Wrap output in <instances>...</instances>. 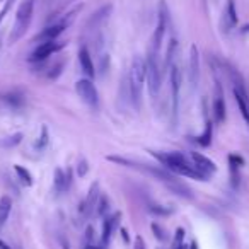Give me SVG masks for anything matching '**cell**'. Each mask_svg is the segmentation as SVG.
<instances>
[{
	"mask_svg": "<svg viewBox=\"0 0 249 249\" xmlns=\"http://www.w3.org/2000/svg\"><path fill=\"white\" fill-rule=\"evenodd\" d=\"M87 169H89V167H87V162H86V160H80V162H79V167H77V173H79V176H86V174H87Z\"/></svg>",
	"mask_w": 249,
	"mask_h": 249,
	"instance_id": "30",
	"label": "cell"
},
{
	"mask_svg": "<svg viewBox=\"0 0 249 249\" xmlns=\"http://www.w3.org/2000/svg\"><path fill=\"white\" fill-rule=\"evenodd\" d=\"M97 200H99V184L94 183L92 186H90L89 193H87V198L82 201V205H79V212L84 217H90V213H92L94 208H96Z\"/></svg>",
	"mask_w": 249,
	"mask_h": 249,
	"instance_id": "11",
	"label": "cell"
},
{
	"mask_svg": "<svg viewBox=\"0 0 249 249\" xmlns=\"http://www.w3.org/2000/svg\"><path fill=\"white\" fill-rule=\"evenodd\" d=\"M147 210L150 212V213H154V215H171V210L169 208H164V207H160V205H149V207H147Z\"/></svg>",
	"mask_w": 249,
	"mask_h": 249,
	"instance_id": "26",
	"label": "cell"
},
{
	"mask_svg": "<svg viewBox=\"0 0 249 249\" xmlns=\"http://www.w3.org/2000/svg\"><path fill=\"white\" fill-rule=\"evenodd\" d=\"M111 12V5H104V7H101L99 11L96 12V14H92V18H90L89 21V28H96V26H99L101 22H104L107 19V16H109Z\"/></svg>",
	"mask_w": 249,
	"mask_h": 249,
	"instance_id": "21",
	"label": "cell"
},
{
	"mask_svg": "<svg viewBox=\"0 0 249 249\" xmlns=\"http://www.w3.org/2000/svg\"><path fill=\"white\" fill-rule=\"evenodd\" d=\"M63 46H65V45H63V43H60V41H56V39H55V41L41 43V45H39L38 48L31 53V56H29V62H31V63L45 62L48 56H52L53 53L60 52Z\"/></svg>",
	"mask_w": 249,
	"mask_h": 249,
	"instance_id": "8",
	"label": "cell"
},
{
	"mask_svg": "<svg viewBox=\"0 0 249 249\" xmlns=\"http://www.w3.org/2000/svg\"><path fill=\"white\" fill-rule=\"evenodd\" d=\"M235 24H237V11H235L234 0H229L227 7L224 11V29L225 31H231Z\"/></svg>",
	"mask_w": 249,
	"mask_h": 249,
	"instance_id": "17",
	"label": "cell"
},
{
	"mask_svg": "<svg viewBox=\"0 0 249 249\" xmlns=\"http://www.w3.org/2000/svg\"><path fill=\"white\" fill-rule=\"evenodd\" d=\"M79 63H80L82 72L86 73L87 77L94 79L96 70H94V63H92V58H90V55H89V50H87L86 46H82V48L79 50Z\"/></svg>",
	"mask_w": 249,
	"mask_h": 249,
	"instance_id": "13",
	"label": "cell"
},
{
	"mask_svg": "<svg viewBox=\"0 0 249 249\" xmlns=\"http://www.w3.org/2000/svg\"><path fill=\"white\" fill-rule=\"evenodd\" d=\"M173 249H186V246H183V244H181V246H174Z\"/></svg>",
	"mask_w": 249,
	"mask_h": 249,
	"instance_id": "39",
	"label": "cell"
},
{
	"mask_svg": "<svg viewBox=\"0 0 249 249\" xmlns=\"http://www.w3.org/2000/svg\"><path fill=\"white\" fill-rule=\"evenodd\" d=\"M152 232L156 234V237L159 239V241H166L167 239V235H166V231H164L160 225H157V224H152Z\"/></svg>",
	"mask_w": 249,
	"mask_h": 249,
	"instance_id": "27",
	"label": "cell"
},
{
	"mask_svg": "<svg viewBox=\"0 0 249 249\" xmlns=\"http://www.w3.org/2000/svg\"><path fill=\"white\" fill-rule=\"evenodd\" d=\"M241 31H242V33H249V24H246L244 28L241 29Z\"/></svg>",
	"mask_w": 249,
	"mask_h": 249,
	"instance_id": "38",
	"label": "cell"
},
{
	"mask_svg": "<svg viewBox=\"0 0 249 249\" xmlns=\"http://www.w3.org/2000/svg\"><path fill=\"white\" fill-rule=\"evenodd\" d=\"M167 26H169V12H167L166 4L162 2V4H159V21H157L156 31H154L152 36V46H150L152 52L160 53V46H162V39L166 36Z\"/></svg>",
	"mask_w": 249,
	"mask_h": 249,
	"instance_id": "5",
	"label": "cell"
},
{
	"mask_svg": "<svg viewBox=\"0 0 249 249\" xmlns=\"http://www.w3.org/2000/svg\"><path fill=\"white\" fill-rule=\"evenodd\" d=\"M12 2H14V0H9L7 4H5V7L2 9V12H0V22H2V19H4V16L9 12V9H11V4H12Z\"/></svg>",
	"mask_w": 249,
	"mask_h": 249,
	"instance_id": "32",
	"label": "cell"
},
{
	"mask_svg": "<svg viewBox=\"0 0 249 249\" xmlns=\"http://www.w3.org/2000/svg\"><path fill=\"white\" fill-rule=\"evenodd\" d=\"M69 24H65V22H55V24H50L48 28L43 29L39 35H36L35 38V43H48V41H55L56 38H58L60 35L63 33V29L67 28Z\"/></svg>",
	"mask_w": 249,
	"mask_h": 249,
	"instance_id": "10",
	"label": "cell"
},
{
	"mask_svg": "<svg viewBox=\"0 0 249 249\" xmlns=\"http://www.w3.org/2000/svg\"><path fill=\"white\" fill-rule=\"evenodd\" d=\"M92 235H94L92 227H87V231H86V241H87V244H94V242H92Z\"/></svg>",
	"mask_w": 249,
	"mask_h": 249,
	"instance_id": "31",
	"label": "cell"
},
{
	"mask_svg": "<svg viewBox=\"0 0 249 249\" xmlns=\"http://www.w3.org/2000/svg\"><path fill=\"white\" fill-rule=\"evenodd\" d=\"M84 249H106V246H97V244H86V248Z\"/></svg>",
	"mask_w": 249,
	"mask_h": 249,
	"instance_id": "34",
	"label": "cell"
},
{
	"mask_svg": "<svg viewBox=\"0 0 249 249\" xmlns=\"http://www.w3.org/2000/svg\"><path fill=\"white\" fill-rule=\"evenodd\" d=\"M213 118L217 123H224L225 121V101L222 96L220 86H217V96L213 101Z\"/></svg>",
	"mask_w": 249,
	"mask_h": 249,
	"instance_id": "16",
	"label": "cell"
},
{
	"mask_svg": "<svg viewBox=\"0 0 249 249\" xmlns=\"http://www.w3.org/2000/svg\"><path fill=\"white\" fill-rule=\"evenodd\" d=\"M160 164L162 167H166L167 171L171 173H176L179 176H186V178H193V179H198V181H205L207 176L195 167L193 162L186 159L181 152H150Z\"/></svg>",
	"mask_w": 249,
	"mask_h": 249,
	"instance_id": "1",
	"label": "cell"
},
{
	"mask_svg": "<svg viewBox=\"0 0 249 249\" xmlns=\"http://www.w3.org/2000/svg\"><path fill=\"white\" fill-rule=\"evenodd\" d=\"M188 80H190L191 87L198 86V80H200V55H198L196 46H191L190 52V62H188Z\"/></svg>",
	"mask_w": 249,
	"mask_h": 249,
	"instance_id": "9",
	"label": "cell"
},
{
	"mask_svg": "<svg viewBox=\"0 0 249 249\" xmlns=\"http://www.w3.org/2000/svg\"><path fill=\"white\" fill-rule=\"evenodd\" d=\"M69 186H70V173L67 171V174H65L62 169H56L55 171V190L58 191V193H62V191H65Z\"/></svg>",
	"mask_w": 249,
	"mask_h": 249,
	"instance_id": "18",
	"label": "cell"
},
{
	"mask_svg": "<svg viewBox=\"0 0 249 249\" xmlns=\"http://www.w3.org/2000/svg\"><path fill=\"white\" fill-rule=\"evenodd\" d=\"M147 82V60L142 56H135L130 67L128 77H126V90H128V99L137 109H140L142 103V92Z\"/></svg>",
	"mask_w": 249,
	"mask_h": 249,
	"instance_id": "2",
	"label": "cell"
},
{
	"mask_svg": "<svg viewBox=\"0 0 249 249\" xmlns=\"http://www.w3.org/2000/svg\"><path fill=\"white\" fill-rule=\"evenodd\" d=\"M33 11H35V2H33V0H24V2L19 5L18 12H16L14 28H12V33H11V36H9V43H18L19 39L26 35L29 24H31Z\"/></svg>",
	"mask_w": 249,
	"mask_h": 249,
	"instance_id": "3",
	"label": "cell"
},
{
	"mask_svg": "<svg viewBox=\"0 0 249 249\" xmlns=\"http://www.w3.org/2000/svg\"><path fill=\"white\" fill-rule=\"evenodd\" d=\"M234 97H235V103H237L242 118H244V121L249 126V99H248V96H246L244 89H241V87H234Z\"/></svg>",
	"mask_w": 249,
	"mask_h": 249,
	"instance_id": "14",
	"label": "cell"
},
{
	"mask_svg": "<svg viewBox=\"0 0 249 249\" xmlns=\"http://www.w3.org/2000/svg\"><path fill=\"white\" fill-rule=\"evenodd\" d=\"M0 249H11V248H9V246L5 244L4 241H0Z\"/></svg>",
	"mask_w": 249,
	"mask_h": 249,
	"instance_id": "35",
	"label": "cell"
},
{
	"mask_svg": "<svg viewBox=\"0 0 249 249\" xmlns=\"http://www.w3.org/2000/svg\"><path fill=\"white\" fill-rule=\"evenodd\" d=\"M12 210V200L9 196H2L0 198V225H4L7 222L9 215Z\"/></svg>",
	"mask_w": 249,
	"mask_h": 249,
	"instance_id": "20",
	"label": "cell"
},
{
	"mask_svg": "<svg viewBox=\"0 0 249 249\" xmlns=\"http://www.w3.org/2000/svg\"><path fill=\"white\" fill-rule=\"evenodd\" d=\"M195 142H196L198 145H201V147H208L212 143V123H210V121H207L205 132L201 133L200 137H196V140H195Z\"/></svg>",
	"mask_w": 249,
	"mask_h": 249,
	"instance_id": "23",
	"label": "cell"
},
{
	"mask_svg": "<svg viewBox=\"0 0 249 249\" xmlns=\"http://www.w3.org/2000/svg\"><path fill=\"white\" fill-rule=\"evenodd\" d=\"M2 101L7 103L9 106H12V107H21L22 104H24V96H22L21 92H18V90H12V92L4 94Z\"/></svg>",
	"mask_w": 249,
	"mask_h": 249,
	"instance_id": "19",
	"label": "cell"
},
{
	"mask_svg": "<svg viewBox=\"0 0 249 249\" xmlns=\"http://www.w3.org/2000/svg\"><path fill=\"white\" fill-rule=\"evenodd\" d=\"M96 215H99V217H104V215L107 213V210H109V200H107L106 196H99V200H97L96 203Z\"/></svg>",
	"mask_w": 249,
	"mask_h": 249,
	"instance_id": "24",
	"label": "cell"
},
{
	"mask_svg": "<svg viewBox=\"0 0 249 249\" xmlns=\"http://www.w3.org/2000/svg\"><path fill=\"white\" fill-rule=\"evenodd\" d=\"M75 90L80 96V99L84 101L89 106L96 107L97 103H99V96H97V89L94 87V84L87 79H80L79 82L75 84Z\"/></svg>",
	"mask_w": 249,
	"mask_h": 249,
	"instance_id": "7",
	"label": "cell"
},
{
	"mask_svg": "<svg viewBox=\"0 0 249 249\" xmlns=\"http://www.w3.org/2000/svg\"><path fill=\"white\" fill-rule=\"evenodd\" d=\"M159 56L160 53L150 50L149 58H147V82H149V92L154 101L159 96L160 82H162V69H160Z\"/></svg>",
	"mask_w": 249,
	"mask_h": 249,
	"instance_id": "4",
	"label": "cell"
},
{
	"mask_svg": "<svg viewBox=\"0 0 249 249\" xmlns=\"http://www.w3.org/2000/svg\"><path fill=\"white\" fill-rule=\"evenodd\" d=\"M229 162H231V166H237V167H241L242 164H244V160H242V157H239V156H229Z\"/></svg>",
	"mask_w": 249,
	"mask_h": 249,
	"instance_id": "28",
	"label": "cell"
},
{
	"mask_svg": "<svg viewBox=\"0 0 249 249\" xmlns=\"http://www.w3.org/2000/svg\"><path fill=\"white\" fill-rule=\"evenodd\" d=\"M121 218V213L120 212H116V213L113 215V217H106L104 218V224H103V235H101V239H103V244L106 246L107 242H109L111 239V234H113V231L116 229L118 222H120Z\"/></svg>",
	"mask_w": 249,
	"mask_h": 249,
	"instance_id": "15",
	"label": "cell"
},
{
	"mask_svg": "<svg viewBox=\"0 0 249 249\" xmlns=\"http://www.w3.org/2000/svg\"><path fill=\"white\" fill-rule=\"evenodd\" d=\"M121 234H123V237H124V241L128 242V235H126V231L124 229H121Z\"/></svg>",
	"mask_w": 249,
	"mask_h": 249,
	"instance_id": "36",
	"label": "cell"
},
{
	"mask_svg": "<svg viewBox=\"0 0 249 249\" xmlns=\"http://www.w3.org/2000/svg\"><path fill=\"white\" fill-rule=\"evenodd\" d=\"M179 87L181 73L176 65H171V123L173 126L178 121V109H179Z\"/></svg>",
	"mask_w": 249,
	"mask_h": 249,
	"instance_id": "6",
	"label": "cell"
},
{
	"mask_svg": "<svg viewBox=\"0 0 249 249\" xmlns=\"http://www.w3.org/2000/svg\"><path fill=\"white\" fill-rule=\"evenodd\" d=\"M14 171L18 173L19 179H21L22 183L26 184V186H31V184H33V178H31V174H29V171H26L24 167H21V166H14Z\"/></svg>",
	"mask_w": 249,
	"mask_h": 249,
	"instance_id": "25",
	"label": "cell"
},
{
	"mask_svg": "<svg viewBox=\"0 0 249 249\" xmlns=\"http://www.w3.org/2000/svg\"><path fill=\"white\" fill-rule=\"evenodd\" d=\"M183 239H184V231H183V229H178L176 235H174V246L183 244Z\"/></svg>",
	"mask_w": 249,
	"mask_h": 249,
	"instance_id": "29",
	"label": "cell"
},
{
	"mask_svg": "<svg viewBox=\"0 0 249 249\" xmlns=\"http://www.w3.org/2000/svg\"><path fill=\"white\" fill-rule=\"evenodd\" d=\"M190 249H198V244H196V242H191V246H190Z\"/></svg>",
	"mask_w": 249,
	"mask_h": 249,
	"instance_id": "37",
	"label": "cell"
},
{
	"mask_svg": "<svg viewBox=\"0 0 249 249\" xmlns=\"http://www.w3.org/2000/svg\"><path fill=\"white\" fill-rule=\"evenodd\" d=\"M167 186H169V190H173L176 195H179V196L193 198V193H191L190 188L184 186V184H181L179 181H173V183H167Z\"/></svg>",
	"mask_w": 249,
	"mask_h": 249,
	"instance_id": "22",
	"label": "cell"
},
{
	"mask_svg": "<svg viewBox=\"0 0 249 249\" xmlns=\"http://www.w3.org/2000/svg\"><path fill=\"white\" fill-rule=\"evenodd\" d=\"M133 249H145V242H143V239L140 237V235L135 239V248Z\"/></svg>",
	"mask_w": 249,
	"mask_h": 249,
	"instance_id": "33",
	"label": "cell"
},
{
	"mask_svg": "<svg viewBox=\"0 0 249 249\" xmlns=\"http://www.w3.org/2000/svg\"><path fill=\"white\" fill-rule=\"evenodd\" d=\"M191 160H193L195 167H196L200 173H203L207 178L217 171V166H215L213 160H210L208 157L201 156V154H198V152H191Z\"/></svg>",
	"mask_w": 249,
	"mask_h": 249,
	"instance_id": "12",
	"label": "cell"
}]
</instances>
